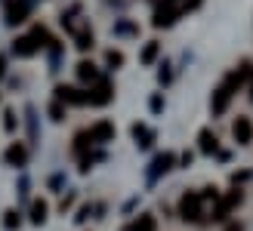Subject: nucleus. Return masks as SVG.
Returning a JSON list of instances; mask_svg holds the SVG:
<instances>
[{"label":"nucleus","mask_w":253,"mask_h":231,"mask_svg":"<svg viewBox=\"0 0 253 231\" xmlns=\"http://www.w3.org/2000/svg\"><path fill=\"white\" fill-rule=\"evenodd\" d=\"M179 216L185 222H201V216H204V197L198 191H185L179 200Z\"/></svg>","instance_id":"nucleus-1"},{"label":"nucleus","mask_w":253,"mask_h":231,"mask_svg":"<svg viewBox=\"0 0 253 231\" xmlns=\"http://www.w3.org/2000/svg\"><path fill=\"white\" fill-rule=\"evenodd\" d=\"M241 200H244L241 188H235V191H229L225 197H219V200H216V207H213V222H225V219H229V213H232L235 207H241Z\"/></svg>","instance_id":"nucleus-2"},{"label":"nucleus","mask_w":253,"mask_h":231,"mask_svg":"<svg viewBox=\"0 0 253 231\" xmlns=\"http://www.w3.org/2000/svg\"><path fill=\"white\" fill-rule=\"evenodd\" d=\"M179 12H182L179 3H170V0H164V3L155 9V19H151V25H155V28H170Z\"/></svg>","instance_id":"nucleus-3"},{"label":"nucleus","mask_w":253,"mask_h":231,"mask_svg":"<svg viewBox=\"0 0 253 231\" xmlns=\"http://www.w3.org/2000/svg\"><path fill=\"white\" fill-rule=\"evenodd\" d=\"M56 99L65 102V105H90V93H84L78 86H65V83L56 86Z\"/></svg>","instance_id":"nucleus-4"},{"label":"nucleus","mask_w":253,"mask_h":231,"mask_svg":"<svg viewBox=\"0 0 253 231\" xmlns=\"http://www.w3.org/2000/svg\"><path fill=\"white\" fill-rule=\"evenodd\" d=\"M111 96H115L111 80H108V77H99V80L93 83V89H90V105H108Z\"/></svg>","instance_id":"nucleus-5"},{"label":"nucleus","mask_w":253,"mask_h":231,"mask_svg":"<svg viewBox=\"0 0 253 231\" xmlns=\"http://www.w3.org/2000/svg\"><path fill=\"white\" fill-rule=\"evenodd\" d=\"M41 43L34 40V34H25V37H16L12 40V56H19V59H31L34 53H41Z\"/></svg>","instance_id":"nucleus-6"},{"label":"nucleus","mask_w":253,"mask_h":231,"mask_svg":"<svg viewBox=\"0 0 253 231\" xmlns=\"http://www.w3.org/2000/svg\"><path fill=\"white\" fill-rule=\"evenodd\" d=\"M86 133H90V139H93L96 145H105V142H115V133L118 130H115V123H111V120H99Z\"/></svg>","instance_id":"nucleus-7"},{"label":"nucleus","mask_w":253,"mask_h":231,"mask_svg":"<svg viewBox=\"0 0 253 231\" xmlns=\"http://www.w3.org/2000/svg\"><path fill=\"white\" fill-rule=\"evenodd\" d=\"M232 136H235L238 145H250L253 142V120L250 117H238L232 123Z\"/></svg>","instance_id":"nucleus-8"},{"label":"nucleus","mask_w":253,"mask_h":231,"mask_svg":"<svg viewBox=\"0 0 253 231\" xmlns=\"http://www.w3.org/2000/svg\"><path fill=\"white\" fill-rule=\"evenodd\" d=\"M232 96H235V93H232V89L222 83V86L216 89V93H213V99H210V111L216 114V117H219V114H225V111H229V102H232Z\"/></svg>","instance_id":"nucleus-9"},{"label":"nucleus","mask_w":253,"mask_h":231,"mask_svg":"<svg viewBox=\"0 0 253 231\" xmlns=\"http://www.w3.org/2000/svg\"><path fill=\"white\" fill-rule=\"evenodd\" d=\"M28 12H31L28 0H12V3L6 6V25H22L25 19H28Z\"/></svg>","instance_id":"nucleus-10"},{"label":"nucleus","mask_w":253,"mask_h":231,"mask_svg":"<svg viewBox=\"0 0 253 231\" xmlns=\"http://www.w3.org/2000/svg\"><path fill=\"white\" fill-rule=\"evenodd\" d=\"M173 163H176V154L173 151H164V154H158V157L155 160H151V179H158L161 173H170L173 170Z\"/></svg>","instance_id":"nucleus-11"},{"label":"nucleus","mask_w":253,"mask_h":231,"mask_svg":"<svg viewBox=\"0 0 253 231\" xmlns=\"http://www.w3.org/2000/svg\"><path fill=\"white\" fill-rule=\"evenodd\" d=\"M3 157H6L9 166H25V163H28V148H25L22 142H12V145L6 148Z\"/></svg>","instance_id":"nucleus-12"},{"label":"nucleus","mask_w":253,"mask_h":231,"mask_svg":"<svg viewBox=\"0 0 253 231\" xmlns=\"http://www.w3.org/2000/svg\"><path fill=\"white\" fill-rule=\"evenodd\" d=\"M78 77H81L84 83H96L102 74H99V68L93 65V62H86V59H84V62H78Z\"/></svg>","instance_id":"nucleus-13"},{"label":"nucleus","mask_w":253,"mask_h":231,"mask_svg":"<svg viewBox=\"0 0 253 231\" xmlns=\"http://www.w3.org/2000/svg\"><path fill=\"white\" fill-rule=\"evenodd\" d=\"M198 142H201V151H204V154H216V148H219V139H216L213 130H201Z\"/></svg>","instance_id":"nucleus-14"},{"label":"nucleus","mask_w":253,"mask_h":231,"mask_svg":"<svg viewBox=\"0 0 253 231\" xmlns=\"http://www.w3.org/2000/svg\"><path fill=\"white\" fill-rule=\"evenodd\" d=\"M133 139H136V145H139V148H148L151 142H155V133L145 130L142 123H133Z\"/></svg>","instance_id":"nucleus-15"},{"label":"nucleus","mask_w":253,"mask_h":231,"mask_svg":"<svg viewBox=\"0 0 253 231\" xmlns=\"http://www.w3.org/2000/svg\"><path fill=\"white\" fill-rule=\"evenodd\" d=\"M46 213H49L46 200H34V203H31V222H34V225H43V222H46Z\"/></svg>","instance_id":"nucleus-16"},{"label":"nucleus","mask_w":253,"mask_h":231,"mask_svg":"<svg viewBox=\"0 0 253 231\" xmlns=\"http://www.w3.org/2000/svg\"><path fill=\"white\" fill-rule=\"evenodd\" d=\"M133 231H158V219H155L151 213H142V216L133 222Z\"/></svg>","instance_id":"nucleus-17"},{"label":"nucleus","mask_w":253,"mask_h":231,"mask_svg":"<svg viewBox=\"0 0 253 231\" xmlns=\"http://www.w3.org/2000/svg\"><path fill=\"white\" fill-rule=\"evenodd\" d=\"M158 40H148L145 43V49H142V56H139V59H142V65H151V62H155V56H158Z\"/></svg>","instance_id":"nucleus-18"},{"label":"nucleus","mask_w":253,"mask_h":231,"mask_svg":"<svg viewBox=\"0 0 253 231\" xmlns=\"http://www.w3.org/2000/svg\"><path fill=\"white\" fill-rule=\"evenodd\" d=\"M74 40H78V49H93V31H78L74 34Z\"/></svg>","instance_id":"nucleus-19"},{"label":"nucleus","mask_w":253,"mask_h":231,"mask_svg":"<svg viewBox=\"0 0 253 231\" xmlns=\"http://www.w3.org/2000/svg\"><path fill=\"white\" fill-rule=\"evenodd\" d=\"M3 216H6V219H3V225H6L9 231H12V228H19V222H22V213H19V210H6Z\"/></svg>","instance_id":"nucleus-20"},{"label":"nucleus","mask_w":253,"mask_h":231,"mask_svg":"<svg viewBox=\"0 0 253 231\" xmlns=\"http://www.w3.org/2000/svg\"><path fill=\"white\" fill-rule=\"evenodd\" d=\"M105 62H108V68H121V65H124V53H118V49H108V53H105Z\"/></svg>","instance_id":"nucleus-21"},{"label":"nucleus","mask_w":253,"mask_h":231,"mask_svg":"<svg viewBox=\"0 0 253 231\" xmlns=\"http://www.w3.org/2000/svg\"><path fill=\"white\" fill-rule=\"evenodd\" d=\"M3 130H6V133L16 130V111H9V108L3 111Z\"/></svg>","instance_id":"nucleus-22"},{"label":"nucleus","mask_w":253,"mask_h":231,"mask_svg":"<svg viewBox=\"0 0 253 231\" xmlns=\"http://www.w3.org/2000/svg\"><path fill=\"white\" fill-rule=\"evenodd\" d=\"M49 114H53V120H62V114H65V108H62V102L56 99L53 105H49Z\"/></svg>","instance_id":"nucleus-23"},{"label":"nucleus","mask_w":253,"mask_h":231,"mask_svg":"<svg viewBox=\"0 0 253 231\" xmlns=\"http://www.w3.org/2000/svg\"><path fill=\"white\" fill-rule=\"evenodd\" d=\"M247 179H250V173H235V176H232V182L238 185V182H247Z\"/></svg>","instance_id":"nucleus-24"},{"label":"nucleus","mask_w":253,"mask_h":231,"mask_svg":"<svg viewBox=\"0 0 253 231\" xmlns=\"http://www.w3.org/2000/svg\"><path fill=\"white\" fill-rule=\"evenodd\" d=\"M164 108V102H161V96H155V99H151V111H161Z\"/></svg>","instance_id":"nucleus-25"},{"label":"nucleus","mask_w":253,"mask_h":231,"mask_svg":"<svg viewBox=\"0 0 253 231\" xmlns=\"http://www.w3.org/2000/svg\"><path fill=\"white\" fill-rule=\"evenodd\" d=\"M86 216H90V207H81V213H78V216H74V219H78V222H84V219H86Z\"/></svg>","instance_id":"nucleus-26"},{"label":"nucleus","mask_w":253,"mask_h":231,"mask_svg":"<svg viewBox=\"0 0 253 231\" xmlns=\"http://www.w3.org/2000/svg\"><path fill=\"white\" fill-rule=\"evenodd\" d=\"M225 231H244V225H241V222H232V225L225 228Z\"/></svg>","instance_id":"nucleus-27"},{"label":"nucleus","mask_w":253,"mask_h":231,"mask_svg":"<svg viewBox=\"0 0 253 231\" xmlns=\"http://www.w3.org/2000/svg\"><path fill=\"white\" fill-rule=\"evenodd\" d=\"M250 86H247V93H250V102H253V71H250V80H247Z\"/></svg>","instance_id":"nucleus-28"},{"label":"nucleus","mask_w":253,"mask_h":231,"mask_svg":"<svg viewBox=\"0 0 253 231\" xmlns=\"http://www.w3.org/2000/svg\"><path fill=\"white\" fill-rule=\"evenodd\" d=\"M3 65H6V59H3V56H0V74H3V71H6Z\"/></svg>","instance_id":"nucleus-29"},{"label":"nucleus","mask_w":253,"mask_h":231,"mask_svg":"<svg viewBox=\"0 0 253 231\" xmlns=\"http://www.w3.org/2000/svg\"><path fill=\"white\" fill-rule=\"evenodd\" d=\"M170 3H179V0H170Z\"/></svg>","instance_id":"nucleus-30"}]
</instances>
